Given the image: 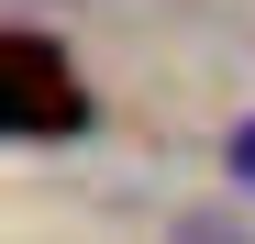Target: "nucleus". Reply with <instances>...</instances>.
<instances>
[{"label":"nucleus","mask_w":255,"mask_h":244,"mask_svg":"<svg viewBox=\"0 0 255 244\" xmlns=\"http://www.w3.org/2000/svg\"><path fill=\"white\" fill-rule=\"evenodd\" d=\"M233 178L255 189V122H244V133H233Z\"/></svg>","instance_id":"nucleus-2"},{"label":"nucleus","mask_w":255,"mask_h":244,"mask_svg":"<svg viewBox=\"0 0 255 244\" xmlns=\"http://www.w3.org/2000/svg\"><path fill=\"white\" fill-rule=\"evenodd\" d=\"M0 122H11L22 144H67L78 122H89V89H78V67L56 33H11L0 45Z\"/></svg>","instance_id":"nucleus-1"}]
</instances>
